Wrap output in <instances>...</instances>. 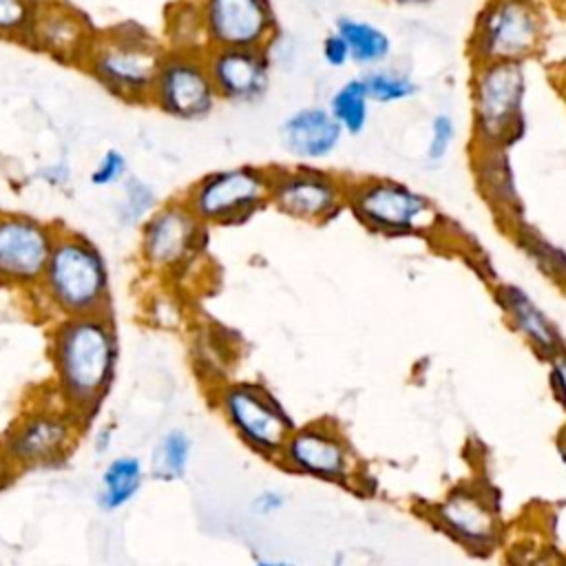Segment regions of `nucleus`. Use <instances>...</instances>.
Segmentation results:
<instances>
[{"label":"nucleus","instance_id":"obj_1","mask_svg":"<svg viewBox=\"0 0 566 566\" xmlns=\"http://www.w3.org/2000/svg\"><path fill=\"white\" fill-rule=\"evenodd\" d=\"M119 345L111 312L60 318L51 332V360L60 405L82 424L104 402L117 371Z\"/></svg>","mask_w":566,"mask_h":566},{"label":"nucleus","instance_id":"obj_2","mask_svg":"<svg viewBox=\"0 0 566 566\" xmlns=\"http://www.w3.org/2000/svg\"><path fill=\"white\" fill-rule=\"evenodd\" d=\"M33 292L46 310L57 314V321L104 314L111 307L106 259L88 237L60 226L42 281Z\"/></svg>","mask_w":566,"mask_h":566},{"label":"nucleus","instance_id":"obj_3","mask_svg":"<svg viewBox=\"0 0 566 566\" xmlns=\"http://www.w3.org/2000/svg\"><path fill=\"white\" fill-rule=\"evenodd\" d=\"M164 53L166 46L146 27L122 22L97 31L82 69L113 97L128 104H150Z\"/></svg>","mask_w":566,"mask_h":566},{"label":"nucleus","instance_id":"obj_4","mask_svg":"<svg viewBox=\"0 0 566 566\" xmlns=\"http://www.w3.org/2000/svg\"><path fill=\"white\" fill-rule=\"evenodd\" d=\"M526 64H473L469 82L473 148L509 150L520 142L526 128Z\"/></svg>","mask_w":566,"mask_h":566},{"label":"nucleus","instance_id":"obj_5","mask_svg":"<svg viewBox=\"0 0 566 566\" xmlns=\"http://www.w3.org/2000/svg\"><path fill=\"white\" fill-rule=\"evenodd\" d=\"M347 212L365 230L387 239L429 237L442 226L431 197L391 177L349 179Z\"/></svg>","mask_w":566,"mask_h":566},{"label":"nucleus","instance_id":"obj_6","mask_svg":"<svg viewBox=\"0 0 566 566\" xmlns=\"http://www.w3.org/2000/svg\"><path fill=\"white\" fill-rule=\"evenodd\" d=\"M544 31L537 0H486L469 35V57L473 64H526L539 53Z\"/></svg>","mask_w":566,"mask_h":566},{"label":"nucleus","instance_id":"obj_7","mask_svg":"<svg viewBox=\"0 0 566 566\" xmlns=\"http://www.w3.org/2000/svg\"><path fill=\"white\" fill-rule=\"evenodd\" d=\"M206 228L248 223L270 206V166L239 164L199 177L184 195Z\"/></svg>","mask_w":566,"mask_h":566},{"label":"nucleus","instance_id":"obj_8","mask_svg":"<svg viewBox=\"0 0 566 566\" xmlns=\"http://www.w3.org/2000/svg\"><path fill=\"white\" fill-rule=\"evenodd\" d=\"M217 405L237 438L254 453L276 460L296 427L283 402L261 382L234 380L217 389Z\"/></svg>","mask_w":566,"mask_h":566},{"label":"nucleus","instance_id":"obj_9","mask_svg":"<svg viewBox=\"0 0 566 566\" xmlns=\"http://www.w3.org/2000/svg\"><path fill=\"white\" fill-rule=\"evenodd\" d=\"M349 179L312 164L270 166V206L283 217L325 226L347 210Z\"/></svg>","mask_w":566,"mask_h":566},{"label":"nucleus","instance_id":"obj_10","mask_svg":"<svg viewBox=\"0 0 566 566\" xmlns=\"http://www.w3.org/2000/svg\"><path fill=\"white\" fill-rule=\"evenodd\" d=\"M208 228L184 199L159 203L139 226V254L148 270L164 276L190 272L206 254Z\"/></svg>","mask_w":566,"mask_h":566},{"label":"nucleus","instance_id":"obj_11","mask_svg":"<svg viewBox=\"0 0 566 566\" xmlns=\"http://www.w3.org/2000/svg\"><path fill=\"white\" fill-rule=\"evenodd\" d=\"M82 422L60 407H35L4 433L0 449L13 469H46L64 462L75 449Z\"/></svg>","mask_w":566,"mask_h":566},{"label":"nucleus","instance_id":"obj_12","mask_svg":"<svg viewBox=\"0 0 566 566\" xmlns=\"http://www.w3.org/2000/svg\"><path fill=\"white\" fill-rule=\"evenodd\" d=\"M150 104L179 122H199L212 115L219 104L206 53L168 51L155 75Z\"/></svg>","mask_w":566,"mask_h":566},{"label":"nucleus","instance_id":"obj_13","mask_svg":"<svg viewBox=\"0 0 566 566\" xmlns=\"http://www.w3.org/2000/svg\"><path fill=\"white\" fill-rule=\"evenodd\" d=\"M276 462L296 475L329 484H349L358 473L345 436L327 420L296 424Z\"/></svg>","mask_w":566,"mask_h":566},{"label":"nucleus","instance_id":"obj_14","mask_svg":"<svg viewBox=\"0 0 566 566\" xmlns=\"http://www.w3.org/2000/svg\"><path fill=\"white\" fill-rule=\"evenodd\" d=\"M57 228L24 212L0 210V287L35 290L40 285Z\"/></svg>","mask_w":566,"mask_h":566},{"label":"nucleus","instance_id":"obj_15","mask_svg":"<svg viewBox=\"0 0 566 566\" xmlns=\"http://www.w3.org/2000/svg\"><path fill=\"white\" fill-rule=\"evenodd\" d=\"M208 49H270L279 33L272 0H197Z\"/></svg>","mask_w":566,"mask_h":566},{"label":"nucleus","instance_id":"obj_16","mask_svg":"<svg viewBox=\"0 0 566 566\" xmlns=\"http://www.w3.org/2000/svg\"><path fill=\"white\" fill-rule=\"evenodd\" d=\"M433 524L469 553L489 555L500 542V513L484 486L460 484L431 509Z\"/></svg>","mask_w":566,"mask_h":566},{"label":"nucleus","instance_id":"obj_17","mask_svg":"<svg viewBox=\"0 0 566 566\" xmlns=\"http://www.w3.org/2000/svg\"><path fill=\"white\" fill-rule=\"evenodd\" d=\"M95 38L97 31L84 13L66 2L42 0L24 46L40 51L60 64L82 66Z\"/></svg>","mask_w":566,"mask_h":566},{"label":"nucleus","instance_id":"obj_18","mask_svg":"<svg viewBox=\"0 0 566 566\" xmlns=\"http://www.w3.org/2000/svg\"><path fill=\"white\" fill-rule=\"evenodd\" d=\"M206 64L219 102L252 106L272 86L270 49H208Z\"/></svg>","mask_w":566,"mask_h":566},{"label":"nucleus","instance_id":"obj_19","mask_svg":"<svg viewBox=\"0 0 566 566\" xmlns=\"http://www.w3.org/2000/svg\"><path fill=\"white\" fill-rule=\"evenodd\" d=\"M493 298L509 323V327L544 360H551L566 349V340L557 323L533 298L528 290L517 283H497Z\"/></svg>","mask_w":566,"mask_h":566},{"label":"nucleus","instance_id":"obj_20","mask_svg":"<svg viewBox=\"0 0 566 566\" xmlns=\"http://www.w3.org/2000/svg\"><path fill=\"white\" fill-rule=\"evenodd\" d=\"M343 137L340 126L323 104L298 106L279 124V142L296 164L318 166L338 150Z\"/></svg>","mask_w":566,"mask_h":566},{"label":"nucleus","instance_id":"obj_21","mask_svg":"<svg viewBox=\"0 0 566 566\" xmlns=\"http://www.w3.org/2000/svg\"><path fill=\"white\" fill-rule=\"evenodd\" d=\"M334 31L345 40L352 64L363 71L382 66L394 51L391 35L376 22L356 15H340L334 22Z\"/></svg>","mask_w":566,"mask_h":566},{"label":"nucleus","instance_id":"obj_22","mask_svg":"<svg viewBox=\"0 0 566 566\" xmlns=\"http://www.w3.org/2000/svg\"><path fill=\"white\" fill-rule=\"evenodd\" d=\"M146 475V467L137 455H117L108 460L97 482V509L104 513H115L128 506L142 491Z\"/></svg>","mask_w":566,"mask_h":566},{"label":"nucleus","instance_id":"obj_23","mask_svg":"<svg viewBox=\"0 0 566 566\" xmlns=\"http://www.w3.org/2000/svg\"><path fill=\"white\" fill-rule=\"evenodd\" d=\"M192 460V438L186 429L172 427L164 431L150 449L148 475L157 482L184 480Z\"/></svg>","mask_w":566,"mask_h":566},{"label":"nucleus","instance_id":"obj_24","mask_svg":"<svg viewBox=\"0 0 566 566\" xmlns=\"http://www.w3.org/2000/svg\"><path fill=\"white\" fill-rule=\"evenodd\" d=\"M325 106L332 113V117L336 119V124L340 126L343 135L358 137L365 133V128L369 124L371 99H369V93H367L360 75H354V77H347L345 82H340L332 91Z\"/></svg>","mask_w":566,"mask_h":566},{"label":"nucleus","instance_id":"obj_25","mask_svg":"<svg viewBox=\"0 0 566 566\" xmlns=\"http://www.w3.org/2000/svg\"><path fill=\"white\" fill-rule=\"evenodd\" d=\"M475 150V172L484 197L493 208L502 212L517 210V190L511 166L506 164V150Z\"/></svg>","mask_w":566,"mask_h":566},{"label":"nucleus","instance_id":"obj_26","mask_svg":"<svg viewBox=\"0 0 566 566\" xmlns=\"http://www.w3.org/2000/svg\"><path fill=\"white\" fill-rule=\"evenodd\" d=\"M164 46L168 51H208L197 0H177L168 7L164 20Z\"/></svg>","mask_w":566,"mask_h":566},{"label":"nucleus","instance_id":"obj_27","mask_svg":"<svg viewBox=\"0 0 566 566\" xmlns=\"http://www.w3.org/2000/svg\"><path fill=\"white\" fill-rule=\"evenodd\" d=\"M363 82L365 88L369 93L371 104H400V102H409L418 95L420 86L416 82V77L402 69H394V66H376L369 71H363Z\"/></svg>","mask_w":566,"mask_h":566},{"label":"nucleus","instance_id":"obj_28","mask_svg":"<svg viewBox=\"0 0 566 566\" xmlns=\"http://www.w3.org/2000/svg\"><path fill=\"white\" fill-rule=\"evenodd\" d=\"M159 208L157 190L137 175H128L119 184L115 199V219L124 228H139Z\"/></svg>","mask_w":566,"mask_h":566},{"label":"nucleus","instance_id":"obj_29","mask_svg":"<svg viewBox=\"0 0 566 566\" xmlns=\"http://www.w3.org/2000/svg\"><path fill=\"white\" fill-rule=\"evenodd\" d=\"M40 0H0V40L24 44Z\"/></svg>","mask_w":566,"mask_h":566},{"label":"nucleus","instance_id":"obj_30","mask_svg":"<svg viewBox=\"0 0 566 566\" xmlns=\"http://www.w3.org/2000/svg\"><path fill=\"white\" fill-rule=\"evenodd\" d=\"M458 137V122L451 113H436L429 122V135L424 144V161L429 166H440L451 155Z\"/></svg>","mask_w":566,"mask_h":566},{"label":"nucleus","instance_id":"obj_31","mask_svg":"<svg viewBox=\"0 0 566 566\" xmlns=\"http://www.w3.org/2000/svg\"><path fill=\"white\" fill-rule=\"evenodd\" d=\"M128 177V159L122 150L117 148H108L99 155L97 164L93 166L88 179L95 188H106V186H115L122 184Z\"/></svg>","mask_w":566,"mask_h":566},{"label":"nucleus","instance_id":"obj_32","mask_svg":"<svg viewBox=\"0 0 566 566\" xmlns=\"http://www.w3.org/2000/svg\"><path fill=\"white\" fill-rule=\"evenodd\" d=\"M321 60L329 69H345L347 64H352L349 49L334 29L321 40Z\"/></svg>","mask_w":566,"mask_h":566},{"label":"nucleus","instance_id":"obj_33","mask_svg":"<svg viewBox=\"0 0 566 566\" xmlns=\"http://www.w3.org/2000/svg\"><path fill=\"white\" fill-rule=\"evenodd\" d=\"M285 504H287L285 491H281V489H261L250 500V511L256 517H272V515L281 513L285 509Z\"/></svg>","mask_w":566,"mask_h":566},{"label":"nucleus","instance_id":"obj_34","mask_svg":"<svg viewBox=\"0 0 566 566\" xmlns=\"http://www.w3.org/2000/svg\"><path fill=\"white\" fill-rule=\"evenodd\" d=\"M548 363V387L557 405L566 411V349L553 356Z\"/></svg>","mask_w":566,"mask_h":566},{"label":"nucleus","instance_id":"obj_35","mask_svg":"<svg viewBox=\"0 0 566 566\" xmlns=\"http://www.w3.org/2000/svg\"><path fill=\"white\" fill-rule=\"evenodd\" d=\"M40 177L53 188H57V186H62V184H66V179H69V168H66V164H55V166H44L42 170H40Z\"/></svg>","mask_w":566,"mask_h":566},{"label":"nucleus","instance_id":"obj_36","mask_svg":"<svg viewBox=\"0 0 566 566\" xmlns=\"http://www.w3.org/2000/svg\"><path fill=\"white\" fill-rule=\"evenodd\" d=\"M15 478H18V471L13 469V464L7 460V455L0 449V491H4Z\"/></svg>","mask_w":566,"mask_h":566},{"label":"nucleus","instance_id":"obj_37","mask_svg":"<svg viewBox=\"0 0 566 566\" xmlns=\"http://www.w3.org/2000/svg\"><path fill=\"white\" fill-rule=\"evenodd\" d=\"M254 566H298L296 562L290 559H274V557H259L254 559Z\"/></svg>","mask_w":566,"mask_h":566},{"label":"nucleus","instance_id":"obj_38","mask_svg":"<svg viewBox=\"0 0 566 566\" xmlns=\"http://www.w3.org/2000/svg\"><path fill=\"white\" fill-rule=\"evenodd\" d=\"M385 2L402 4V7H416V4H429V2H433V0H385Z\"/></svg>","mask_w":566,"mask_h":566},{"label":"nucleus","instance_id":"obj_39","mask_svg":"<svg viewBox=\"0 0 566 566\" xmlns=\"http://www.w3.org/2000/svg\"><path fill=\"white\" fill-rule=\"evenodd\" d=\"M343 559H345V555L338 551V553L334 555V566H340V562H343Z\"/></svg>","mask_w":566,"mask_h":566}]
</instances>
